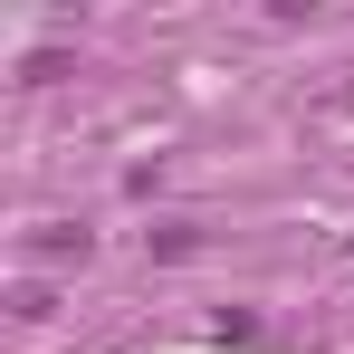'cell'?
Returning <instances> with one entry per match:
<instances>
[{"instance_id": "3957f363", "label": "cell", "mask_w": 354, "mask_h": 354, "mask_svg": "<svg viewBox=\"0 0 354 354\" xmlns=\"http://www.w3.org/2000/svg\"><path fill=\"white\" fill-rule=\"evenodd\" d=\"M86 249H96L86 230H48V239H39V259H86Z\"/></svg>"}, {"instance_id": "6da1fadb", "label": "cell", "mask_w": 354, "mask_h": 354, "mask_svg": "<svg viewBox=\"0 0 354 354\" xmlns=\"http://www.w3.org/2000/svg\"><path fill=\"white\" fill-rule=\"evenodd\" d=\"M144 239H153V259H192V249H201L192 221H163V230H144Z\"/></svg>"}, {"instance_id": "7a4b0ae2", "label": "cell", "mask_w": 354, "mask_h": 354, "mask_svg": "<svg viewBox=\"0 0 354 354\" xmlns=\"http://www.w3.org/2000/svg\"><path fill=\"white\" fill-rule=\"evenodd\" d=\"M10 316H19V326H48V288H39V278H29V288H10Z\"/></svg>"}]
</instances>
